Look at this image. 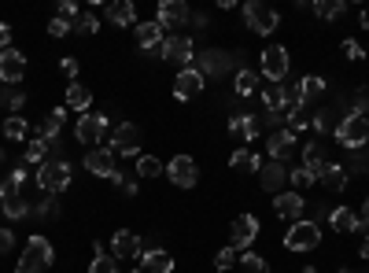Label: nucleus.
I'll use <instances>...</instances> for the list:
<instances>
[{
	"label": "nucleus",
	"mask_w": 369,
	"mask_h": 273,
	"mask_svg": "<svg viewBox=\"0 0 369 273\" xmlns=\"http://www.w3.org/2000/svg\"><path fill=\"white\" fill-rule=\"evenodd\" d=\"M318 244H321V225L311 222V218H300L288 229V236H284V247H288V251H314Z\"/></svg>",
	"instance_id": "nucleus-2"
},
{
	"label": "nucleus",
	"mask_w": 369,
	"mask_h": 273,
	"mask_svg": "<svg viewBox=\"0 0 369 273\" xmlns=\"http://www.w3.org/2000/svg\"><path fill=\"white\" fill-rule=\"evenodd\" d=\"M336 140H340L343 148H366V140H369V118L351 111V115L336 126Z\"/></svg>",
	"instance_id": "nucleus-4"
},
{
	"label": "nucleus",
	"mask_w": 369,
	"mask_h": 273,
	"mask_svg": "<svg viewBox=\"0 0 369 273\" xmlns=\"http://www.w3.org/2000/svg\"><path fill=\"white\" fill-rule=\"evenodd\" d=\"M107 19H111L115 26H133V22H137L133 0H111V4H107Z\"/></svg>",
	"instance_id": "nucleus-24"
},
{
	"label": "nucleus",
	"mask_w": 369,
	"mask_h": 273,
	"mask_svg": "<svg viewBox=\"0 0 369 273\" xmlns=\"http://www.w3.org/2000/svg\"><path fill=\"white\" fill-rule=\"evenodd\" d=\"M321 89H325V81H321L318 74H306V78L295 81V92H300V100H303V104H306V100H314V97H321Z\"/></svg>",
	"instance_id": "nucleus-31"
},
{
	"label": "nucleus",
	"mask_w": 369,
	"mask_h": 273,
	"mask_svg": "<svg viewBox=\"0 0 369 273\" xmlns=\"http://www.w3.org/2000/svg\"><path fill=\"white\" fill-rule=\"evenodd\" d=\"M22 78H26V56L19 49L0 52V81H4V85H19Z\"/></svg>",
	"instance_id": "nucleus-8"
},
{
	"label": "nucleus",
	"mask_w": 369,
	"mask_h": 273,
	"mask_svg": "<svg viewBox=\"0 0 369 273\" xmlns=\"http://www.w3.org/2000/svg\"><path fill=\"white\" fill-rule=\"evenodd\" d=\"M229 166H233L236 174H259V170H263V163H259V156H252V151H244V148H236V151H233Z\"/></svg>",
	"instance_id": "nucleus-27"
},
{
	"label": "nucleus",
	"mask_w": 369,
	"mask_h": 273,
	"mask_svg": "<svg viewBox=\"0 0 369 273\" xmlns=\"http://www.w3.org/2000/svg\"><path fill=\"white\" fill-rule=\"evenodd\" d=\"M74 15H78V8H74V4H70V0H63V4H59V19L74 22Z\"/></svg>",
	"instance_id": "nucleus-52"
},
{
	"label": "nucleus",
	"mask_w": 369,
	"mask_h": 273,
	"mask_svg": "<svg viewBox=\"0 0 369 273\" xmlns=\"http://www.w3.org/2000/svg\"><path fill=\"white\" fill-rule=\"evenodd\" d=\"M49 148H52V144L38 133V137L30 140V148L22 151V163H30V166H38V170H41V166H44V151H49Z\"/></svg>",
	"instance_id": "nucleus-29"
},
{
	"label": "nucleus",
	"mask_w": 369,
	"mask_h": 273,
	"mask_svg": "<svg viewBox=\"0 0 369 273\" xmlns=\"http://www.w3.org/2000/svg\"><path fill=\"white\" fill-rule=\"evenodd\" d=\"M49 33H52V38H67V33H70V22L56 15V19L49 22Z\"/></svg>",
	"instance_id": "nucleus-47"
},
{
	"label": "nucleus",
	"mask_w": 369,
	"mask_h": 273,
	"mask_svg": "<svg viewBox=\"0 0 369 273\" xmlns=\"http://www.w3.org/2000/svg\"><path fill=\"white\" fill-rule=\"evenodd\" d=\"M11 247H15V233H11L8 225H0V255H8Z\"/></svg>",
	"instance_id": "nucleus-46"
},
{
	"label": "nucleus",
	"mask_w": 369,
	"mask_h": 273,
	"mask_svg": "<svg viewBox=\"0 0 369 273\" xmlns=\"http://www.w3.org/2000/svg\"><path fill=\"white\" fill-rule=\"evenodd\" d=\"M311 126L318 129V133H336V126H340V122H332V115H329V111H318V115L311 118Z\"/></svg>",
	"instance_id": "nucleus-44"
},
{
	"label": "nucleus",
	"mask_w": 369,
	"mask_h": 273,
	"mask_svg": "<svg viewBox=\"0 0 369 273\" xmlns=\"http://www.w3.org/2000/svg\"><path fill=\"white\" fill-rule=\"evenodd\" d=\"M288 181L295 185V192H303V188H311V185H314V177L300 166V170H292V174H288Z\"/></svg>",
	"instance_id": "nucleus-45"
},
{
	"label": "nucleus",
	"mask_w": 369,
	"mask_h": 273,
	"mask_svg": "<svg viewBox=\"0 0 369 273\" xmlns=\"http://www.w3.org/2000/svg\"><path fill=\"white\" fill-rule=\"evenodd\" d=\"M303 192H281L273 196V210H277V218H288V222H300L303 218Z\"/></svg>",
	"instance_id": "nucleus-17"
},
{
	"label": "nucleus",
	"mask_w": 369,
	"mask_h": 273,
	"mask_svg": "<svg viewBox=\"0 0 369 273\" xmlns=\"http://www.w3.org/2000/svg\"><path fill=\"white\" fill-rule=\"evenodd\" d=\"M244 22H247V30H252V33H273V30H277V22H281V15L270 4H263V0H247V4H244Z\"/></svg>",
	"instance_id": "nucleus-3"
},
{
	"label": "nucleus",
	"mask_w": 369,
	"mask_h": 273,
	"mask_svg": "<svg viewBox=\"0 0 369 273\" xmlns=\"http://www.w3.org/2000/svg\"><path fill=\"white\" fill-rule=\"evenodd\" d=\"M30 133V126H26V118H19V115H11L8 122H4V137L8 140H22Z\"/></svg>",
	"instance_id": "nucleus-39"
},
{
	"label": "nucleus",
	"mask_w": 369,
	"mask_h": 273,
	"mask_svg": "<svg viewBox=\"0 0 369 273\" xmlns=\"http://www.w3.org/2000/svg\"><path fill=\"white\" fill-rule=\"evenodd\" d=\"M266 151H270L273 163H284V159H288L292 151H295V133H292V129H277V133H270Z\"/></svg>",
	"instance_id": "nucleus-15"
},
{
	"label": "nucleus",
	"mask_w": 369,
	"mask_h": 273,
	"mask_svg": "<svg viewBox=\"0 0 369 273\" xmlns=\"http://www.w3.org/2000/svg\"><path fill=\"white\" fill-rule=\"evenodd\" d=\"M0 210H4V215H8V218H15V222H19V218H30V215H33V207H30V204H26V199H22V196H15V199H8V204H4V207H0Z\"/></svg>",
	"instance_id": "nucleus-37"
},
{
	"label": "nucleus",
	"mask_w": 369,
	"mask_h": 273,
	"mask_svg": "<svg viewBox=\"0 0 369 273\" xmlns=\"http://www.w3.org/2000/svg\"><path fill=\"white\" fill-rule=\"evenodd\" d=\"M111 151H115V156H137V151H140V129H137L133 122L115 126V133H111Z\"/></svg>",
	"instance_id": "nucleus-7"
},
{
	"label": "nucleus",
	"mask_w": 369,
	"mask_h": 273,
	"mask_svg": "<svg viewBox=\"0 0 369 273\" xmlns=\"http://www.w3.org/2000/svg\"><path fill=\"white\" fill-rule=\"evenodd\" d=\"M8 104H11V111H22V104H26V92H8Z\"/></svg>",
	"instance_id": "nucleus-50"
},
{
	"label": "nucleus",
	"mask_w": 369,
	"mask_h": 273,
	"mask_svg": "<svg viewBox=\"0 0 369 273\" xmlns=\"http://www.w3.org/2000/svg\"><path fill=\"white\" fill-rule=\"evenodd\" d=\"M188 19V4L185 0H163L159 11H156V22L159 26H177V22Z\"/></svg>",
	"instance_id": "nucleus-21"
},
{
	"label": "nucleus",
	"mask_w": 369,
	"mask_h": 273,
	"mask_svg": "<svg viewBox=\"0 0 369 273\" xmlns=\"http://www.w3.org/2000/svg\"><path fill=\"white\" fill-rule=\"evenodd\" d=\"M85 170L111 181V174H115V151L111 148H92L89 156H85Z\"/></svg>",
	"instance_id": "nucleus-18"
},
{
	"label": "nucleus",
	"mask_w": 369,
	"mask_h": 273,
	"mask_svg": "<svg viewBox=\"0 0 369 273\" xmlns=\"http://www.w3.org/2000/svg\"><path fill=\"white\" fill-rule=\"evenodd\" d=\"M22 181H26V170H15L11 177H4V181H0V204L15 199V196H19V188H22Z\"/></svg>",
	"instance_id": "nucleus-32"
},
{
	"label": "nucleus",
	"mask_w": 369,
	"mask_h": 273,
	"mask_svg": "<svg viewBox=\"0 0 369 273\" xmlns=\"http://www.w3.org/2000/svg\"><path fill=\"white\" fill-rule=\"evenodd\" d=\"M236 266H240L244 273H270L266 258H263V255H252V251H244V255H240V263H236Z\"/></svg>",
	"instance_id": "nucleus-40"
},
{
	"label": "nucleus",
	"mask_w": 369,
	"mask_h": 273,
	"mask_svg": "<svg viewBox=\"0 0 369 273\" xmlns=\"http://www.w3.org/2000/svg\"><path fill=\"white\" fill-rule=\"evenodd\" d=\"M166 174H170V181H174L177 188H192V185L199 181V166L188 159V156H174L170 166H166Z\"/></svg>",
	"instance_id": "nucleus-11"
},
{
	"label": "nucleus",
	"mask_w": 369,
	"mask_h": 273,
	"mask_svg": "<svg viewBox=\"0 0 369 273\" xmlns=\"http://www.w3.org/2000/svg\"><path fill=\"white\" fill-rule=\"evenodd\" d=\"M89 273H118V266H115V258H107L100 244H97V247H92V266H89Z\"/></svg>",
	"instance_id": "nucleus-36"
},
{
	"label": "nucleus",
	"mask_w": 369,
	"mask_h": 273,
	"mask_svg": "<svg viewBox=\"0 0 369 273\" xmlns=\"http://www.w3.org/2000/svg\"><path fill=\"white\" fill-rule=\"evenodd\" d=\"M343 56H347V59H359L362 56V44L359 41H343V49H340Z\"/></svg>",
	"instance_id": "nucleus-49"
},
{
	"label": "nucleus",
	"mask_w": 369,
	"mask_h": 273,
	"mask_svg": "<svg viewBox=\"0 0 369 273\" xmlns=\"http://www.w3.org/2000/svg\"><path fill=\"white\" fill-rule=\"evenodd\" d=\"M166 41V26H159V22H140L137 26V44L148 52H159Z\"/></svg>",
	"instance_id": "nucleus-20"
},
{
	"label": "nucleus",
	"mask_w": 369,
	"mask_h": 273,
	"mask_svg": "<svg viewBox=\"0 0 369 273\" xmlns=\"http://www.w3.org/2000/svg\"><path fill=\"white\" fill-rule=\"evenodd\" d=\"M63 118H67V108H56L49 118H44V126H41V137L49 140V144H56V133H59V126H63Z\"/></svg>",
	"instance_id": "nucleus-33"
},
{
	"label": "nucleus",
	"mask_w": 369,
	"mask_h": 273,
	"mask_svg": "<svg viewBox=\"0 0 369 273\" xmlns=\"http://www.w3.org/2000/svg\"><path fill=\"white\" fill-rule=\"evenodd\" d=\"M137 174H140V177H159V174H163V163H159L156 156H140V159H137Z\"/></svg>",
	"instance_id": "nucleus-42"
},
{
	"label": "nucleus",
	"mask_w": 369,
	"mask_h": 273,
	"mask_svg": "<svg viewBox=\"0 0 369 273\" xmlns=\"http://www.w3.org/2000/svg\"><path fill=\"white\" fill-rule=\"evenodd\" d=\"M38 215H44V218H52V215H56V199H44V204L38 207Z\"/></svg>",
	"instance_id": "nucleus-54"
},
{
	"label": "nucleus",
	"mask_w": 369,
	"mask_h": 273,
	"mask_svg": "<svg viewBox=\"0 0 369 273\" xmlns=\"http://www.w3.org/2000/svg\"><path fill=\"white\" fill-rule=\"evenodd\" d=\"M159 56L166 59V63L188 67V63H192V41H188V38H166L163 49H159Z\"/></svg>",
	"instance_id": "nucleus-12"
},
{
	"label": "nucleus",
	"mask_w": 369,
	"mask_h": 273,
	"mask_svg": "<svg viewBox=\"0 0 369 273\" xmlns=\"http://www.w3.org/2000/svg\"><path fill=\"white\" fill-rule=\"evenodd\" d=\"M329 222H332V229H336V233H359V229H366L362 218L354 215L351 207H336V210L329 215Z\"/></svg>",
	"instance_id": "nucleus-25"
},
{
	"label": "nucleus",
	"mask_w": 369,
	"mask_h": 273,
	"mask_svg": "<svg viewBox=\"0 0 369 273\" xmlns=\"http://www.w3.org/2000/svg\"><path fill=\"white\" fill-rule=\"evenodd\" d=\"M359 22H362V30H369V8H362V15H359Z\"/></svg>",
	"instance_id": "nucleus-56"
},
{
	"label": "nucleus",
	"mask_w": 369,
	"mask_h": 273,
	"mask_svg": "<svg viewBox=\"0 0 369 273\" xmlns=\"http://www.w3.org/2000/svg\"><path fill=\"white\" fill-rule=\"evenodd\" d=\"M284 181H288V170H284V163H263V170H259V185L266 188V192H273V196H281V188H284Z\"/></svg>",
	"instance_id": "nucleus-16"
},
{
	"label": "nucleus",
	"mask_w": 369,
	"mask_h": 273,
	"mask_svg": "<svg viewBox=\"0 0 369 273\" xmlns=\"http://www.w3.org/2000/svg\"><path fill=\"white\" fill-rule=\"evenodd\" d=\"M362 258H369V236H366V240H362Z\"/></svg>",
	"instance_id": "nucleus-57"
},
{
	"label": "nucleus",
	"mask_w": 369,
	"mask_h": 273,
	"mask_svg": "<svg viewBox=\"0 0 369 273\" xmlns=\"http://www.w3.org/2000/svg\"><path fill=\"white\" fill-rule=\"evenodd\" d=\"M70 30H74V33H97V30H100L97 11H81V15H74V22H70Z\"/></svg>",
	"instance_id": "nucleus-34"
},
{
	"label": "nucleus",
	"mask_w": 369,
	"mask_h": 273,
	"mask_svg": "<svg viewBox=\"0 0 369 273\" xmlns=\"http://www.w3.org/2000/svg\"><path fill=\"white\" fill-rule=\"evenodd\" d=\"M8 49H11V26L0 22V52H8Z\"/></svg>",
	"instance_id": "nucleus-51"
},
{
	"label": "nucleus",
	"mask_w": 369,
	"mask_h": 273,
	"mask_svg": "<svg viewBox=\"0 0 369 273\" xmlns=\"http://www.w3.org/2000/svg\"><path fill=\"white\" fill-rule=\"evenodd\" d=\"M74 133H78V140L85 144L89 151L92 148H100V140H104V133H107V118L104 115H81L78 118V126H74Z\"/></svg>",
	"instance_id": "nucleus-6"
},
{
	"label": "nucleus",
	"mask_w": 369,
	"mask_h": 273,
	"mask_svg": "<svg viewBox=\"0 0 369 273\" xmlns=\"http://www.w3.org/2000/svg\"><path fill=\"white\" fill-rule=\"evenodd\" d=\"M263 100H266V108L277 115V111L284 108V89H281V85H266V89H263Z\"/></svg>",
	"instance_id": "nucleus-41"
},
{
	"label": "nucleus",
	"mask_w": 369,
	"mask_h": 273,
	"mask_svg": "<svg viewBox=\"0 0 369 273\" xmlns=\"http://www.w3.org/2000/svg\"><path fill=\"white\" fill-rule=\"evenodd\" d=\"M362 225H369V204H366V210H362Z\"/></svg>",
	"instance_id": "nucleus-58"
},
{
	"label": "nucleus",
	"mask_w": 369,
	"mask_h": 273,
	"mask_svg": "<svg viewBox=\"0 0 369 273\" xmlns=\"http://www.w3.org/2000/svg\"><path fill=\"white\" fill-rule=\"evenodd\" d=\"M314 11L321 19H340L343 11H347V4H343V0H318V4H311Z\"/></svg>",
	"instance_id": "nucleus-35"
},
{
	"label": "nucleus",
	"mask_w": 369,
	"mask_h": 273,
	"mask_svg": "<svg viewBox=\"0 0 369 273\" xmlns=\"http://www.w3.org/2000/svg\"><path fill=\"white\" fill-rule=\"evenodd\" d=\"M329 215H332V210H329L325 204H314V218H311V222H318V218H329Z\"/></svg>",
	"instance_id": "nucleus-55"
},
{
	"label": "nucleus",
	"mask_w": 369,
	"mask_h": 273,
	"mask_svg": "<svg viewBox=\"0 0 369 273\" xmlns=\"http://www.w3.org/2000/svg\"><path fill=\"white\" fill-rule=\"evenodd\" d=\"M354 115H369V97H366V92L354 97Z\"/></svg>",
	"instance_id": "nucleus-53"
},
{
	"label": "nucleus",
	"mask_w": 369,
	"mask_h": 273,
	"mask_svg": "<svg viewBox=\"0 0 369 273\" xmlns=\"http://www.w3.org/2000/svg\"><path fill=\"white\" fill-rule=\"evenodd\" d=\"M140 270H145V273H170V270H174V255H170V251H159V247H151V251L140 255Z\"/></svg>",
	"instance_id": "nucleus-23"
},
{
	"label": "nucleus",
	"mask_w": 369,
	"mask_h": 273,
	"mask_svg": "<svg viewBox=\"0 0 369 273\" xmlns=\"http://www.w3.org/2000/svg\"><path fill=\"white\" fill-rule=\"evenodd\" d=\"M236 263H240V251H236V247L229 244V247H222L218 255H214V270L218 273H225V270H233Z\"/></svg>",
	"instance_id": "nucleus-38"
},
{
	"label": "nucleus",
	"mask_w": 369,
	"mask_h": 273,
	"mask_svg": "<svg viewBox=\"0 0 369 273\" xmlns=\"http://www.w3.org/2000/svg\"><path fill=\"white\" fill-rule=\"evenodd\" d=\"M89 104H92V92L85 85H67V108H74V111H89Z\"/></svg>",
	"instance_id": "nucleus-30"
},
{
	"label": "nucleus",
	"mask_w": 369,
	"mask_h": 273,
	"mask_svg": "<svg viewBox=\"0 0 369 273\" xmlns=\"http://www.w3.org/2000/svg\"><path fill=\"white\" fill-rule=\"evenodd\" d=\"M263 74L270 78V85H281L284 81V74H288V52L281 44H270L263 52Z\"/></svg>",
	"instance_id": "nucleus-9"
},
{
	"label": "nucleus",
	"mask_w": 369,
	"mask_h": 273,
	"mask_svg": "<svg viewBox=\"0 0 369 273\" xmlns=\"http://www.w3.org/2000/svg\"><path fill=\"white\" fill-rule=\"evenodd\" d=\"M204 92V74H199L196 67H181L177 70V78H174V97L177 100H192Z\"/></svg>",
	"instance_id": "nucleus-10"
},
{
	"label": "nucleus",
	"mask_w": 369,
	"mask_h": 273,
	"mask_svg": "<svg viewBox=\"0 0 369 273\" xmlns=\"http://www.w3.org/2000/svg\"><path fill=\"white\" fill-rule=\"evenodd\" d=\"M111 255H115V258H140V255H145L140 236H133L129 229H118V233L111 236Z\"/></svg>",
	"instance_id": "nucleus-13"
},
{
	"label": "nucleus",
	"mask_w": 369,
	"mask_h": 273,
	"mask_svg": "<svg viewBox=\"0 0 369 273\" xmlns=\"http://www.w3.org/2000/svg\"><path fill=\"white\" fill-rule=\"evenodd\" d=\"M59 70H63L67 78H78V59L74 56H63V59H59Z\"/></svg>",
	"instance_id": "nucleus-48"
},
{
	"label": "nucleus",
	"mask_w": 369,
	"mask_h": 273,
	"mask_svg": "<svg viewBox=\"0 0 369 273\" xmlns=\"http://www.w3.org/2000/svg\"><path fill=\"white\" fill-rule=\"evenodd\" d=\"M233 247L240 251V247H247L259 236V218L255 215H240V218H233Z\"/></svg>",
	"instance_id": "nucleus-19"
},
{
	"label": "nucleus",
	"mask_w": 369,
	"mask_h": 273,
	"mask_svg": "<svg viewBox=\"0 0 369 273\" xmlns=\"http://www.w3.org/2000/svg\"><path fill=\"white\" fill-rule=\"evenodd\" d=\"M259 129H263V122H259L255 115H233V118H229V133H233L236 140H244V144L259 137Z\"/></svg>",
	"instance_id": "nucleus-22"
},
{
	"label": "nucleus",
	"mask_w": 369,
	"mask_h": 273,
	"mask_svg": "<svg viewBox=\"0 0 369 273\" xmlns=\"http://www.w3.org/2000/svg\"><path fill=\"white\" fill-rule=\"evenodd\" d=\"M196 63H199L196 67L199 74H214V78H218V74H225V70L233 67V59H229V52H222V49H207V52H199Z\"/></svg>",
	"instance_id": "nucleus-14"
},
{
	"label": "nucleus",
	"mask_w": 369,
	"mask_h": 273,
	"mask_svg": "<svg viewBox=\"0 0 369 273\" xmlns=\"http://www.w3.org/2000/svg\"><path fill=\"white\" fill-rule=\"evenodd\" d=\"M52 266V244L44 236H30L26 247H22V258H19V270L15 273H41Z\"/></svg>",
	"instance_id": "nucleus-1"
},
{
	"label": "nucleus",
	"mask_w": 369,
	"mask_h": 273,
	"mask_svg": "<svg viewBox=\"0 0 369 273\" xmlns=\"http://www.w3.org/2000/svg\"><path fill=\"white\" fill-rule=\"evenodd\" d=\"M318 181L325 185V188H332V192H343V188H347V170H343L340 163H329L325 174H321Z\"/></svg>",
	"instance_id": "nucleus-26"
},
{
	"label": "nucleus",
	"mask_w": 369,
	"mask_h": 273,
	"mask_svg": "<svg viewBox=\"0 0 369 273\" xmlns=\"http://www.w3.org/2000/svg\"><path fill=\"white\" fill-rule=\"evenodd\" d=\"M255 85H259L255 70H240V74H236V92H240V97H252Z\"/></svg>",
	"instance_id": "nucleus-43"
},
{
	"label": "nucleus",
	"mask_w": 369,
	"mask_h": 273,
	"mask_svg": "<svg viewBox=\"0 0 369 273\" xmlns=\"http://www.w3.org/2000/svg\"><path fill=\"white\" fill-rule=\"evenodd\" d=\"M325 166H329V163H325V159H321V151H318V144H306V148H303V170H306V174H311V177H314V181H318V177H321V174H325Z\"/></svg>",
	"instance_id": "nucleus-28"
},
{
	"label": "nucleus",
	"mask_w": 369,
	"mask_h": 273,
	"mask_svg": "<svg viewBox=\"0 0 369 273\" xmlns=\"http://www.w3.org/2000/svg\"><path fill=\"white\" fill-rule=\"evenodd\" d=\"M38 185L44 188V192H63V188L70 185V163L63 159H52V163H44L41 170H38Z\"/></svg>",
	"instance_id": "nucleus-5"
},
{
	"label": "nucleus",
	"mask_w": 369,
	"mask_h": 273,
	"mask_svg": "<svg viewBox=\"0 0 369 273\" xmlns=\"http://www.w3.org/2000/svg\"><path fill=\"white\" fill-rule=\"evenodd\" d=\"M133 273H145V270H133Z\"/></svg>",
	"instance_id": "nucleus-59"
}]
</instances>
